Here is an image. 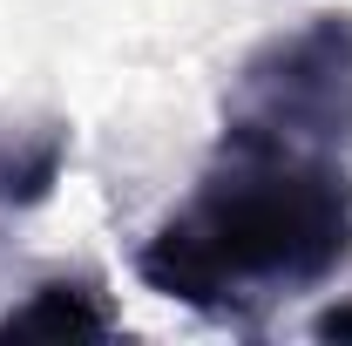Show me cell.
<instances>
[{
	"label": "cell",
	"instance_id": "3957f363",
	"mask_svg": "<svg viewBox=\"0 0 352 346\" xmlns=\"http://www.w3.org/2000/svg\"><path fill=\"white\" fill-rule=\"evenodd\" d=\"M122 319L95 278H41L14 312H0V340H109Z\"/></svg>",
	"mask_w": 352,
	"mask_h": 346
},
{
	"label": "cell",
	"instance_id": "6da1fadb",
	"mask_svg": "<svg viewBox=\"0 0 352 346\" xmlns=\"http://www.w3.org/2000/svg\"><path fill=\"white\" fill-rule=\"evenodd\" d=\"M352 258V156L217 130L197 190L135 252V278L204 319L251 326Z\"/></svg>",
	"mask_w": 352,
	"mask_h": 346
},
{
	"label": "cell",
	"instance_id": "7a4b0ae2",
	"mask_svg": "<svg viewBox=\"0 0 352 346\" xmlns=\"http://www.w3.org/2000/svg\"><path fill=\"white\" fill-rule=\"evenodd\" d=\"M223 130L352 156V14H305L258 41L223 88Z\"/></svg>",
	"mask_w": 352,
	"mask_h": 346
},
{
	"label": "cell",
	"instance_id": "277c9868",
	"mask_svg": "<svg viewBox=\"0 0 352 346\" xmlns=\"http://www.w3.org/2000/svg\"><path fill=\"white\" fill-rule=\"evenodd\" d=\"M68 170V123H0V217L47 204V190Z\"/></svg>",
	"mask_w": 352,
	"mask_h": 346
},
{
	"label": "cell",
	"instance_id": "5b68a950",
	"mask_svg": "<svg viewBox=\"0 0 352 346\" xmlns=\"http://www.w3.org/2000/svg\"><path fill=\"white\" fill-rule=\"evenodd\" d=\"M311 333H318V340H352V299L325 305V312L311 319Z\"/></svg>",
	"mask_w": 352,
	"mask_h": 346
}]
</instances>
